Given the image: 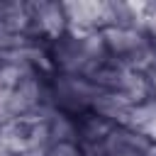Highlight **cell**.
Wrapping results in <instances>:
<instances>
[{
    "mask_svg": "<svg viewBox=\"0 0 156 156\" xmlns=\"http://www.w3.org/2000/svg\"><path fill=\"white\" fill-rule=\"evenodd\" d=\"M149 17H144V24H146V29L156 37V5H149Z\"/></svg>",
    "mask_w": 156,
    "mask_h": 156,
    "instance_id": "7a4b0ae2",
    "label": "cell"
},
{
    "mask_svg": "<svg viewBox=\"0 0 156 156\" xmlns=\"http://www.w3.org/2000/svg\"><path fill=\"white\" fill-rule=\"evenodd\" d=\"M102 146H105L107 156H146L154 149V141L146 134H141V132H136L132 127L117 124L107 134Z\"/></svg>",
    "mask_w": 156,
    "mask_h": 156,
    "instance_id": "6da1fadb",
    "label": "cell"
}]
</instances>
